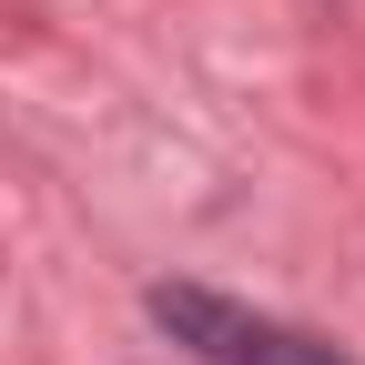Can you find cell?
Segmentation results:
<instances>
[{
    "label": "cell",
    "instance_id": "6da1fadb",
    "mask_svg": "<svg viewBox=\"0 0 365 365\" xmlns=\"http://www.w3.org/2000/svg\"><path fill=\"white\" fill-rule=\"evenodd\" d=\"M153 325L173 345H193L203 365H345L335 345L274 325V314H244L234 294H213V284H153Z\"/></svg>",
    "mask_w": 365,
    "mask_h": 365
}]
</instances>
